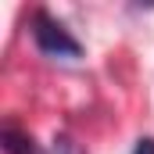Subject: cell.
<instances>
[{"label": "cell", "instance_id": "cell-2", "mask_svg": "<svg viewBox=\"0 0 154 154\" xmlns=\"http://www.w3.org/2000/svg\"><path fill=\"white\" fill-rule=\"evenodd\" d=\"M133 154H154V140H140V143H136V151Z\"/></svg>", "mask_w": 154, "mask_h": 154}, {"label": "cell", "instance_id": "cell-1", "mask_svg": "<svg viewBox=\"0 0 154 154\" xmlns=\"http://www.w3.org/2000/svg\"><path fill=\"white\" fill-rule=\"evenodd\" d=\"M32 39H36V47L47 57H79V54H82L79 39L72 36L57 18H50L47 11H36V14H32Z\"/></svg>", "mask_w": 154, "mask_h": 154}]
</instances>
